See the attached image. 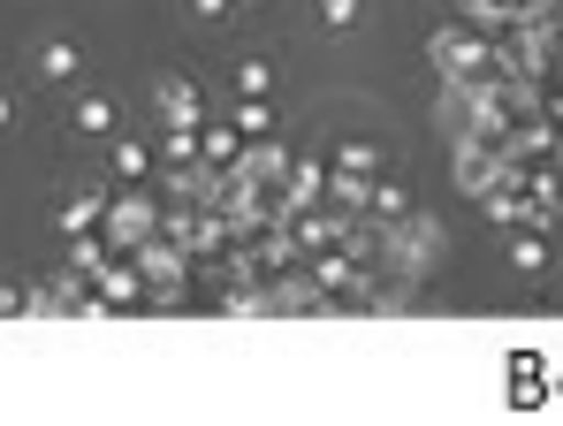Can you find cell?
<instances>
[{
    "mask_svg": "<svg viewBox=\"0 0 563 426\" xmlns=\"http://www.w3.org/2000/svg\"><path fill=\"white\" fill-rule=\"evenodd\" d=\"M114 122H122V107H114V99H107V91H69V130H77V138H114Z\"/></svg>",
    "mask_w": 563,
    "mask_h": 426,
    "instance_id": "1",
    "label": "cell"
},
{
    "mask_svg": "<svg viewBox=\"0 0 563 426\" xmlns=\"http://www.w3.org/2000/svg\"><path fill=\"white\" fill-rule=\"evenodd\" d=\"M38 85L77 91V85H85V54H77L69 39H46V46H38Z\"/></svg>",
    "mask_w": 563,
    "mask_h": 426,
    "instance_id": "2",
    "label": "cell"
},
{
    "mask_svg": "<svg viewBox=\"0 0 563 426\" xmlns=\"http://www.w3.org/2000/svg\"><path fill=\"white\" fill-rule=\"evenodd\" d=\"M358 23H366V0H320V31L328 39H351Z\"/></svg>",
    "mask_w": 563,
    "mask_h": 426,
    "instance_id": "3",
    "label": "cell"
},
{
    "mask_svg": "<svg viewBox=\"0 0 563 426\" xmlns=\"http://www.w3.org/2000/svg\"><path fill=\"white\" fill-rule=\"evenodd\" d=\"M236 91H244V99L275 91V62H267V54H244V62H236Z\"/></svg>",
    "mask_w": 563,
    "mask_h": 426,
    "instance_id": "4",
    "label": "cell"
},
{
    "mask_svg": "<svg viewBox=\"0 0 563 426\" xmlns=\"http://www.w3.org/2000/svg\"><path fill=\"white\" fill-rule=\"evenodd\" d=\"M99 221V190H77L69 206H62V229H92Z\"/></svg>",
    "mask_w": 563,
    "mask_h": 426,
    "instance_id": "5",
    "label": "cell"
},
{
    "mask_svg": "<svg viewBox=\"0 0 563 426\" xmlns=\"http://www.w3.org/2000/svg\"><path fill=\"white\" fill-rule=\"evenodd\" d=\"M114 175H145V145L137 138H114Z\"/></svg>",
    "mask_w": 563,
    "mask_h": 426,
    "instance_id": "6",
    "label": "cell"
},
{
    "mask_svg": "<svg viewBox=\"0 0 563 426\" xmlns=\"http://www.w3.org/2000/svg\"><path fill=\"white\" fill-rule=\"evenodd\" d=\"M190 8H198V15H221V0H190Z\"/></svg>",
    "mask_w": 563,
    "mask_h": 426,
    "instance_id": "7",
    "label": "cell"
},
{
    "mask_svg": "<svg viewBox=\"0 0 563 426\" xmlns=\"http://www.w3.org/2000/svg\"><path fill=\"white\" fill-rule=\"evenodd\" d=\"M0 122H15V99H8V91H0Z\"/></svg>",
    "mask_w": 563,
    "mask_h": 426,
    "instance_id": "8",
    "label": "cell"
}]
</instances>
